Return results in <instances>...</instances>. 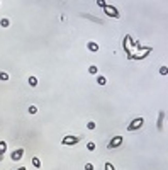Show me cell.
Listing matches in <instances>:
<instances>
[{"instance_id": "cell-1", "label": "cell", "mask_w": 168, "mask_h": 170, "mask_svg": "<svg viewBox=\"0 0 168 170\" xmlns=\"http://www.w3.org/2000/svg\"><path fill=\"white\" fill-rule=\"evenodd\" d=\"M143 124H144V118H136V119H132V121L129 122V126H127V131H129V133H132V131H138V129H141V128H143Z\"/></svg>"}, {"instance_id": "cell-2", "label": "cell", "mask_w": 168, "mask_h": 170, "mask_svg": "<svg viewBox=\"0 0 168 170\" xmlns=\"http://www.w3.org/2000/svg\"><path fill=\"white\" fill-rule=\"evenodd\" d=\"M104 12H105L107 17H112V19H119V10H117V7H114V5H109L107 4L105 7H104Z\"/></svg>"}, {"instance_id": "cell-3", "label": "cell", "mask_w": 168, "mask_h": 170, "mask_svg": "<svg viewBox=\"0 0 168 170\" xmlns=\"http://www.w3.org/2000/svg\"><path fill=\"white\" fill-rule=\"evenodd\" d=\"M78 143H80V136H71V134H66L61 140V145H66V146H73V145H78Z\"/></svg>"}, {"instance_id": "cell-4", "label": "cell", "mask_w": 168, "mask_h": 170, "mask_svg": "<svg viewBox=\"0 0 168 170\" xmlns=\"http://www.w3.org/2000/svg\"><path fill=\"white\" fill-rule=\"evenodd\" d=\"M122 141H124V138L121 136V134H117V136H114L111 141L107 143V148H109V150H114V148H117V146L122 145Z\"/></svg>"}, {"instance_id": "cell-5", "label": "cell", "mask_w": 168, "mask_h": 170, "mask_svg": "<svg viewBox=\"0 0 168 170\" xmlns=\"http://www.w3.org/2000/svg\"><path fill=\"white\" fill-rule=\"evenodd\" d=\"M10 157H12V160H14V162H19V160H21V158L24 157V148H19V150H15L12 155H10Z\"/></svg>"}, {"instance_id": "cell-6", "label": "cell", "mask_w": 168, "mask_h": 170, "mask_svg": "<svg viewBox=\"0 0 168 170\" xmlns=\"http://www.w3.org/2000/svg\"><path fill=\"white\" fill-rule=\"evenodd\" d=\"M139 48H141V46H139ZM149 53H151V48H141L139 55H134V60H143V58L146 56V55H149Z\"/></svg>"}, {"instance_id": "cell-7", "label": "cell", "mask_w": 168, "mask_h": 170, "mask_svg": "<svg viewBox=\"0 0 168 170\" xmlns=\"http://www.w3.org/2000/svg\"><path fill=\"white\" fill-rule=\"evenodd\" d=\"M87 48H88V51L97 53L98 49H100V46H98V43H95V41H88V43H87Z\"/></svg>"}, {"instance_id": "cell-8", "label": "cell", "mask_w": 168, "mask_h": 170, "mask_svg": "<svg viewBox=\"0 0 168 170\" xmlns=\"http://www.w3.org/2000/svg\"><path fill=\"white\" fill-rule=\"evenodd\" d=\"M165 116H166V112H165V111H161L160 114H158V129H161V128H163V121H165Z\"/></svg>"}, {"instance_id": "cell-9", "label": "cell", "mask_w": 168, "mask_h": 170, "mask_svg": "<svg viewBox=\"0 0 168 170\" xmlns=\"http://www.w3.org/2000/svg\"><path fill=\"white\" fill-rule=\"evenodd\" d=\"M88 73H90V75H97V73H98V68H97L95 65H90V66H88Z\"/></svg>"}, {"instance_id": "cell-10", "label": "cell", "mask_w": 168, "mask_h": 170, "mask_svg": "<svg viewBox=\"0 0 168 170\" xmlns=\"http://www.w3.org/2000/svg\"><path fill=\"white\" fill-rule=\"evenodd\" d=\"M95 148H97V146H95L94 141H88V143H87V150H88V151H95Z\"/></svg>"}, {"instance_id": "cell-11", "label": "cell", "mask_w": 168, "mask_h": 170, "mask_svg": "<svg viewBox=\"0 0 168 170\" xmlns=\"http://www.w3.org/2000/svg\"><path fill=\"white\" fill-rule=\"evenodd\" d=\"M9 78H10V77H9L7 72H0V80H2V82H7Z\"/></svg>"}, {"instance_id": "cell-12", "label": "cell", "mask_w": 168, "mask_h": 170, "mask_svg": "<svg viewBox=\"0 0 168 170\" xmlns=\"http://www.w3.org/2000/svg\"><path fill=\"white\" fill-rule=\"evenodd\" d=\"M29 85H31V87H36V85H37V78L36 77H29Z\"/></svg>"}, {"instance_id": "cell-13", "label": "cell", "mask_w": 168, "mask_h": 170, "mask_svg": "<svg viewBox=\"0 0 168 170\" xmlns=\"http://www.w3.org/2000/svg\"><path fill=\"white\" fill-rule=\"evenodd\" d=\"M97 83H98V85H105V83H107V78L100 75V77H97Z\"/></svg>"}, {"instance_id": "cell-14", "label": "cell", "mask_w": 168, "mask_h": 170, "mask_svg": "<svg viewBox=\"0 0 168 170\" xmlns=\"http://www.w3.org/2000/svg\"><path fill=\"white\" fill-rule=\"evenodd\" d=\"M32 165L36 167V168H39V167H41V160H39L37 157H34V158H32Z\"/></svg>"}, {"instance_id": "cell-15", "label": "cell", "mask_w": 168, "mask_h": 170, "mask_svg": "<svg viewBox=\"0 0 168 170\" xmlns=\"http://www.w3.org/2000/svg\"><path fill=\"white\" fill-rule=\"evenodd\" d=\"M104 170H115V167L112 165L111 162H105V165H104Z\"/></svg>"}, {"instance_id": "cell-16", "label": "cell", "mask_w": 168, "mask_h": 170, "mask_svg": "<svg viewBox=\"0 0 168 170\" xmlns=\"http://www.w3.org/2000/svg\"><path fill=\"white\" fill-rule=\"evenodd\" d=\"M0 26H2V27H9V26H10V20H9V19H2V20H0Z\"/></svg>"}, {"instance_id": "cell-17", "label": "cell", "mask_w": 168, "mask_h": 170, "mask_svg": "<svg viewBox=\"0 0 168 170\" xmlns=\"http://www.w3.org/2000/svg\"><path fill=\"white\" fill-rule=\"evenodd\" d=\"M5 150H7V143L0 141V153H5Z\"/></svg>"}, {"instance_id": "cell-18", "label": "cell", "mask_w": 168, "mask_h": 170, "mask_svg": "<svg viewBox=\"0 0 168 170\" xmlns=\"http://www.w3.org/2000/svg\"><path fill=\"white\" fill-rule=\"evenodd\" d=\"M160 73H161V75L165 77V75L168 73V66H166V65H165V66H161V68H160Z\"/></svg>"}, {"instance_id": "cell-19", "label": "cell", "mask_w": 168, "mask_h": 170, "mask_svg": "<svg viewBox=\"0 0 168 170\" xmlns=\"http://www.w3.org/2000/svg\"><path fill=\"white\" fill-rule=\"evenodd\" d=\"M87 128H88V129H95V128H97V124H95L94 121H88V124H87Z\"/></svg>"}, {"instance_id": "cell-20", "label": "cell", "mask_w": 168, "mask_h": 170, "mask_svg": "<svg viewBox=\"0 0 168 170\" xmlns=\"http://www.w3.org/2000/svg\"><path fill=\"white\" fill-rule=\"evenodd\" d=\"M37 112V107L36 105H31V107H29V114H36Z\"/></svg>"}, {"instance_id": "cell-21", "label": "cell", "mask_w": 168, "mask_h": 170, "mask_svg": "<svg viewBox=\"0 0 168 170\" xmlns=\"http://www.w3.org/2000/svg\"><path fill=\"white\" fill-rule=\"evenodd\" d=\"M97 5H98V7H102V9H104L107 4H105V0H97Z\"/></svg>"}, {"instance_id": "cell-22", "label": "cell", "mask_w": 168, "mask_h": 170, "mask_svg": "<svg viewBox=\"0 0 168 170\" xmlns=\"http://www.w3.org/2000/svg\"><path fill=\"white\" fill-rule=\"evenodd\" d=\"M94 163H85V170H94Z\"/></svg>"}, {"instance_id": "cell-23", "label": "cell", "mask_w": 168, "mask_h": 170, "mask_svg": "<svg viewBox=\"0 0 168 170\" xmlns=\"http://www.w3.org/2000/svg\"><path fill=\"white\" fill-rule=\"evenodd\" d=\"M17 170H26V167H19V168H17Z\"/></svg>"}, {"instance_id": "cell-24", "label": "cell", "mask_w": 168, "mask_h": 170, "mask_svg": "<svg viewBox=\"0 0 168 170\" xmlns=\"http://www.w3.org/2000/svg\"><path fill=\"white\" fill-rule=\"evenodd\" d=\"M2 158H4V155H2V153H0V160H2Z\"/></svg>"}]
</instances>
